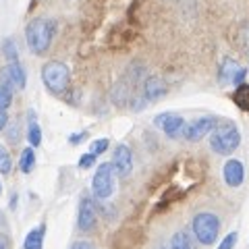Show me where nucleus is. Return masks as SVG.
<instances>
[{
	"mask_svg": "<svg viewBox=\"0 0 249 249\" xmlns=\"http://www.w3.org/2000/svg\"><path fill=\"white\" fill-rule=\"evenodd\" d=\"M56 34V21L54 19H46V17H37L25 27V37H27V46L31 52L42 56L48 52L50 44Z\"/></svg>",
	"mask_w": 249,
	"mask_h": 249,
	"instance_id": "1",
	"label": "nucleus"
},
{
	"mask_svg": "<svg viewBox=\"0 0 249 249\" xmlns=\"http://www.w3.org/2000/svg\"><path fill=\"white\" fill-rule=\"evenodd\" d=\"M239 143H241V133H239L237 124L231 121L216 124V129L210 135V147H212V152L220 156L232 154L239 147Z\"/></svg>",
	"mask_w": 249,
	"mask_h": 249,
	"instance_id": "2",
	"label": "nucleus"
},
{
	"mask_svg": "<svg viewBox=\"0 0 249 249\" xmlns=\"http://www.w3.org/2000/svg\"><path fill=\"white\" fill-rule=\"evenodd\" d=\"M191 229L201 245H214L218 239V232H220V220L212 212H199L193 218Z\"/></svg>",
	"mask_w": 249,
	"mask_h": 249,
	"instance_id": "3",
	"label": "nucleus"
},
{
	"mask_svg": "<svg viewBox=\"0 0 249 249\" xmlns=\"http://www.w3.org/2000/svg\"><path fill=\"white\" fill-rule=\"evenodd\" d=\"M42 81L52 93H62L69 88V81H71V73H69V67L60 60H50L42 67Z\"/></svg>",
	"mask_w": 249,
	"mask_h": 249,
	"instance_id": "4",
	"label": "nucleus"
},
{
	"mask_svg": "<svg viewBox=\"0 0 249 249\" xmlns=\"http://www.w3.org/2000/svg\"><path fill=\"white\" fill-rule=\"evenodd\" d=\"M112 173H114V168H112L110 162H102V164L98 166L96 175L91 178V191L98 199H108L112 196V191H114Z\"/></svg>",
	"mask_w": 249,
	"mask_h": 249,
	"instance_id": "5",
	"label": "nucleus"
},
{
	"mask_svg": "<svg viewBox=\"0 0 249 249\" xmlns=\"http://www.w3.org/2000/svg\"><path fill=\"white\" fill-rule=\"evenodd\" d=\"M216 124H218L216 116H201V119L187 124L185 131H183V137L187 142H199V139H204L206 135L212 133L216 129Z\"/></svg>",
	"mask_w": 249,
	"mask_h": 249,
	"instance_id": "6",
	"label": "nucleus"
},
{
	"mask_svg": "<svg viewBox=\"0 0 249 249\" xmlns=\"http://www.w3.org/2000/svg\"><path fill=\"white\" fill-rule=\"evenodd\" d=\"M25 69H23L21 62H9L6 67L0 69V83L4 88L13 89H23L25 88Z\"/></svg>",
	"mask_w": 249,
	"mask_h": 249,
	"instance_id": "7",
	"label": "nucleus"
},
{
	"mask_svg": "<svg viewBox=\"0 0 249 249\" xmlns=\"http://www.w3.org/2000/svg\"><path fill=\"white\" fill-rule=\"evenodd\" d=\"M154 124L160 127L170 139H177L183 135V131L187 127V123L181 114H175V112H164V114H158L154 119Z\"/></svg>",
	"mask_w": 249,
	"mask_h": 249,
	"instance_id": "8",
	"label": "nucleus"
},
{
	"mask_svg": "<svg viewBox=\"0 0 249 249\" xmlns=\"http://www.w3.org/2000/svg\"><path fill=\"white\" fill-rule=\"evenodd\" d=\"M110 164L114 168V173L119 175L121 178L129 177L131 170H133V154H131V150L127 145H116Z\"/></svg>",
	"mask_w": 249,
	"mask_h": 249,
	"instance_id": "9",
	"label": "nucleus"
},
{
	"mask_svg": "<svg viewBox=\"0 0 249 249\" xmlns=\"http://www.w3.org/2000/svg\"><path fill=\"white\" fill-rule=\"evenodd\" d=\"M96 220H98V210L96 204L89 199V197H83L81 204H79V214H77V227L83 232H89L93 227H96Z\"/></svg>",
	"mask_w": 249,
	"mask_h": 249,
	"instance_id": "10",
	"label": "nucleus"
},
{
	"mask_svg": "<svg viewBox=\"0 0 249 249\" xmlns=\"http://www.w3.org/2000/svg\"><path fill=\"white\" fill-rule=\"evenodd\" d=\"M222 177H224V183L229 187H241L243 185V178H245V166L241 160L231 158L227 164L222 168Z\"/></svg>",
	"mask_w": 249,
	"mask_h": 249,
	"instance_id": "11",
	"label": "nucleus"
},
{
	"mask_svg": "<svg viewBox=\"0 0 249 249\" xmlns=\"http://www.w3.org/2000/svg\"><path fill=\"white\" fill-rule=\"evenodd\" d=\"M166 93V83L160 79V77H147V79L143 81V91H142V98L145 100V102H154V100L162 98Z\"/></svg>",
	"mask_w": 249,
	"mask_h": 249,
	"instance_id": "12",
	"label": "nucleus"
},
{
	"mask_svg": "<svg viewBox=\"0 0 249 249\" xmlns=\"http://www.w3.org/2000/svg\"><path fill=\"white\" fill-rule=\"evenodd\" d=\"M241 69H243V67H239L237 60L224 58V60H222V67H220V83H222V85H229V83L235 85L237 75L241 73Z\"/></svg>",
	"mask_w": 249,
	"mask_h": 249,
	"instance_id": "13",
	"label": "nucleus"
},
{
	"mask_svg": "<svg viewBox=\"0 0 249 249\" xmlns=\"http://www.w3.org/2000/svg\"><path fill=\"white\" fill-rule=\"evenodd\" d=\"M44 232H46V227H37L34 231H29V235L25 237V249H42Z\"/></svg>",
	"mask_w": 249,
	"mask_h": 249,
	"instance_id": "14",
	"label": "nucleus"
},
{
	"mask_svg": "<svg viewBox=\"0 0 249 249\" xmlns=\"http://www.w3.org/2000/svg\"><path fill=\"white\" fill-rule=\"evenodd\" d=\"M36 166V152H34V147H25V150L21 152V160H19V168H21V173H25L29 175L31 170H34Z\"/></svg>",
	"mask_w": 249,
	"mask_h": 249,
	"instance_id": "15",
	"label": "nucleus"
},
{
	"mask_svg": "<svg viewBox=\"0 0 249 249\" xmlns=\"http://www.w3.org/2000/svg\"><path fill=\"white\" fill-rule=\"evenodd\" d=\"M170 249H196V245H193L189 232L178 231L173 235V239H170Z\"/></svg>",
	"mask_w": 249,
	"mask_h": 249,
	"instance_id": "16",
	"label": "nucleus"
},
{
	"mask_svg": "<svg viewBox=\"0 0 249 249\" xmlns=\"http://www.w3.org/2000/svg\"><path fill=\"white\" fill-rule=\"evenodd\" d=\"M232 100H235V104L241 108V110L249 112V83L239 85L235 89V93H232Z\"/></svg>",
	"mask_w": 249,
	"mask_h": 249,
	"instance_id": "17",
	"label": "nucleus"
},
{
	"mask_svg": "<svg viewBox=\"0 0 249 249\" xmlns=\"http://www.w3.org/2000/svg\"><path fill=\"white\" fill-rule=\"evenodd\" d=\"M27 139H29V145L31 147H36V145L42 143V129H40V124H37L36 121L29 123V127H27Z\"/></svg>",
	"mask_w": 249,
	"mask_h": 249,
	"instance_id": "18",
	"label": "nucleus"
},
{
	"mask_svg": "<svg viewBox=\"0 0 249 249\" xmlns=\"http://www.w3.org/2000/svg\"><path fill=\"white\" fill-rule=\"evenodd\" d=\"M2 52L9 62H19V52H17V46H15L13 40H4L2 44Z\"/></svg>",
	"mask_w": 249,
	"mask_h": 249,
	"instance_id": "19",
	"label": "nucleus"
},
{
	"mask_svg": "<svg viewBox=\"0 0 249 249\" xmlns=\"http://www.w3.org/2000/svg\"><path fill=\"white\" fill-rule=\"evenodd\" d=\"M11 168H13L11 156H9V152H6L2 145H0V173H2V175H9Z\"/></svg>",
	"mask_w": 249,
	"mask_h": 249,
	"instance_id": "20",
	"label": "nucleus"
},
{
	"mask_svg": "<svg viewBox=\"0 0 249 249\" xmlns=\"http://www.w3.org/2000/svg\"><path fill=\"white\" fill-rule=\"evenodd\" d=\"M13 102V91L0 83V112H4Z\"/></svg>",
	"mask_w": 249,
	"mask_h": 249,
	"instance_id": "21",
	"label": "nucleus"
},
{
	"mask_svg": "<svg viewBox=\"0 0 249 249\" xmlns=\"http://www.w3.org/2000/svg\"><path fill=\"white\" fill-rule=\"evenodd\" d=\"M106 150H108V139H96V142L89 145V154H93V156L104 154Z\"/></svg>",
	"mask_w": 249,
	"mask_h": 249,
	"instance_id": "22",
	"label": "nucleus"
},
{
	"mask_svg": "<svg viewBox=\"0 0 249 249\" xmlns=\"http://www.w3.org/2000/svg\"><path fill=\"white\" fill-rule=\"evenodd\" d=\"M237 239H239L237 232H229V235L222 239V243L218 245V249H235V245H237Z\"/></svg>",
	"mask_w": 249,
	"mask_h": 249,
	"instance_id": "23",
	"label": "nucleus"
},
{
	"mask_svg": "<svg viewBox=\"0 0 249 249\" xmlns=\"http://www.w3.org/2000/svg\"><path fill=\"white\" fill-rule=\"evenodd\" d=\"M96 158L98 156H93V154H83L81 158H79V168H89L96 164Z\"/></svg>",
	"mask_w": 249,
	"mask_h": 249,
	"instance_id": "24",
	"label": "nucleus"
},
{
	"mask_svg": "<svg viewBox=\"0 0 249 249\" xmlns=\"http://www.w3.org/2000/svg\"><path fill=\"white\" fill-rule=\"evenodd\" d=\"M85 135H88V133H75V135L69 137V142H71V143H81L85 139Z\"/></svg>",
	"mask_w": 249,
	"mask_h": 249,
	"instance_id": "25",
	"label": "nucleus"
},
{
	"mask_svg": "<svg viewBox=\"0 0 249 249\" xmlns=\"http://www.w3.org/2000/svg\"><path fill=\"white\" fill-rule=\"evenodd\" d=\"M73 249H93V245L88 243V241H77V243L73 245Z\"/></svg>",
	"mask_w": 249,
	"mask_h": 249,
	"instance_id": "26",
	"label": "nucleus"
},
{
	"mask_svg": "<svg viewBox=\"0 0 249 249\" xmlns=\"http://www.w3.org/2000/svg\"><path fill=\"white\" fill-rule=\"evenodd\" d=\"M9 245H11L9 237H6V235H2V232H0V249H9Z\"/></svg>",
	"mask_w": 249,
	"mask_h": 249,
	"instance_id": "27",
	"label": "nucleus"
},
{
	"mask_svg": "<svg viewBox=\"0 0 249 249\" xmlns=\"http://www.w3.org/2000/svg\"><path fill=\"white\" fill-rule=\"evenodd\" d=\"M6 123H9V116H6V112H0V131L6 127Z\"/></svg>",
	"mask_w": 249,
	"mask_h": 249,
	"instance_id": "28",
	"label": "nucleus"
},
{
	"mask_svg": "<svg viewBox=\"0 0 249 249\" xmlns=\"http://www.w3.org/2000/svg\"><path fill=\"white\" fill-rule=\"evenodd\" d=\"M0 196H2V185H0Z\"/></svg>",
	"mask_w": 249,
	"mask_h": 249,
	"instance_id": "29",
	"label": "nucleus"
}]
</instances>
